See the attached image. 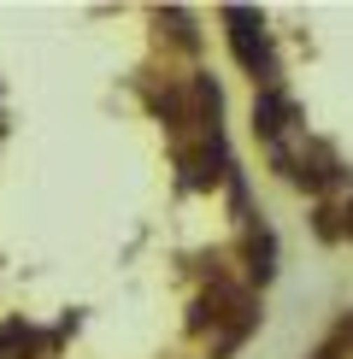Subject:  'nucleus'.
<instances>
[{"instance_id": "obj_1", "label": "nucleus", "mask_w": 353, "mask_h": 359, "mask_svg": "<svg viewBox=\"0 0 353 359\" xmlns=\"http://www.w3.org/2000/svg\"><path fill=\"white\" fill-rule=\"evenodd\" d=\"M224 24H230V48H235V59H242L247 71H259V77H271V41H265L259 12L230 6V12H224Z\"/></svg>"}, {"instance_id": "obj_2", "label": "nucleus", "mask_w": 353, "mask_h": 359, "mask_svg": "<svg viewBox=\"0 0 353 359\" xmlns=\"http://www.w3.org/2000/svg\"><path fill=\"white\" fill-rule=\"evenodd\" d=\"M254 130L265 142H283V130H289V100L283 95H259L254 100Z\"/></svg>"}, {"instance_id": "obj_3", "label": "nucleus", "mask_w": 353, "mask_h": 359, "mask_svg": "<svg viewBox=\"0 0 353 359\" xmlns=\"http://www.w3.org/2000/svg\"><path fill=\"white\" fill-rule=\"evenodd\" d=\"M254 271H259V283L271 277V236H265V230L254 236Z\"/></svg>"}, {"instance_id": "obj_4", "label": "nucleus", "mask_w": 353, "mask_h": 359, "mask_svg": "<svg viewBox=\"0 0 353 359\" xmlns=\"http://www.w3.org/2000/svg\"><path fill=\"white\" fill-rule=\"evenodd\" d=\"M347 230H353V206H347Z\"/></svg>"}]
</instances>
